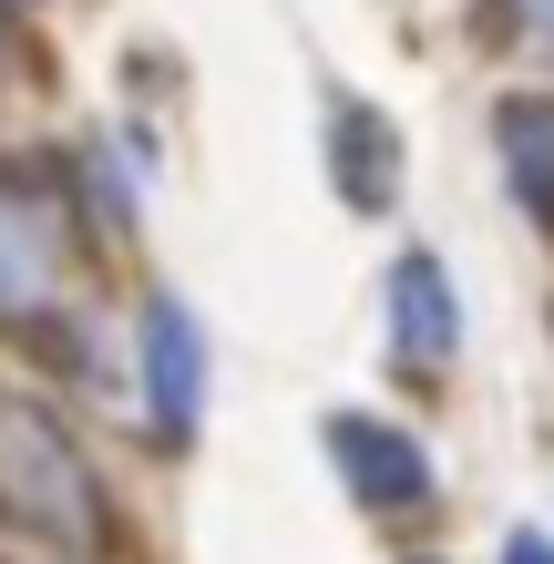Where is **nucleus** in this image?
I'll use <instances>...</instances> for the list:
<instances>
[{
    "label": "nucleus",
    "mask_w": 554,
    "mask_h": 564,
    "mask_svg": "<svg viewBox=\"0 0 554 564\" xmlns=\"http://www.w3.org/2000/svg\"><path fill=\"white\" fill-rule=\"evenodd\" d=\"M0 513L62 554H104V482H93L83 442L62 431L31 390H0Z\"/></svg>",
    "instance_id": "1"
},
{
    "label": "nucleus",
    "mask_w": 554,
    "mask_h": 564,
    "mask_svg": "<svg viewBox=\"0 0 554 564\" xmlns=\"http://www.w3.org/2000/svg\"><path fill=\"white\" fill-rule=\"evenodd\" d=\"M62 268H73V226H62L52 185L11 175L0 185V318H52Z\"/></svg>",
    "instance_id": "2"
},
{
    "label": "nucleus",
    "mask_w": 554,
    "mask_h": 564,
    "mask_svg": "<svg viewBox=\"0 0 554 564\" xmlns=\"http://www.w3.org/2000/svg\"><path fill=\"white\" fill-rule=\"evenodd\" d=\"M329 452H339L349 492H360V503H380V513H401V503H421V492H432L421 442H411V431H390V421H370V411H339V421H329Z\"/></svg>",
    "instance_id": "3"
},
{
    "label": "nucleus",
    "mask_w": 554,
    "mask_h": 564,
    "mask_svg": "<svg viewBox=\"0 0 554 564\" xmlns=\"http://www.w3.org/2000/svg\"><path fill=\"white\" fill-rule=\"evenodd\" d=\"M144 380H154V421L195 431V411H206V339H195V318L175 297L144 308Z\"/></svg>",
    "instance_id": "4"
},
{
    "label": "nucleus",
    "mask_w": 554,
    "mask_h": 564,
    "mask_svg": "<svg viewBox=\"0 0 554 564\" xmlns=\"http://www.w3.org/2000/svg\"><path fill=\"white\" fill-rule=\"evenodd\" d=\"M329 175H339V206L390 216V195H401V144H390V123L370 104H339L329 113Z\"/></svg>",
    "instance_id": "5"
},
{
    "label": "nucleus",
    "mask_w": 554,
    "mask_h": 564,
    "mask_svg": "<svg viewBox=\"0 0 554 564\" xmlns=\"http://www.w3.org/2000/svg\"><path fill=\"white\" fill-rule=\"evenodd\" d=\"M493 144H503V175L524 195V216L554 226V93H503L493 104Z\"/></svg>",
    "instance_id": "6"
},
{
    "label": "nucleus",
    "mask_w": 554,
    "mask_h": 564,
    "mask_svg": "<svg viewBox=\"0 0 554 564\" xmlns=\"http://www.w3.org/2000/svg\"><path fill=\"white\" fill-rule=\"evenodd\" d=\"M390 328H401V359H452L463 349V308H452L442 257H401L390 268Z\"/></svg>",
    "instance_id": "7"
},
{
    "label": "nucleus",
    "mask_w": 554,
    "mask_h": 564,
    "mask_svg": "<svg viewBox=\"0 0 554 564\" xmlns=\"http://www.w3.org/2000/svg\"><path fill=\"white\" fill-rule=\"evenodd\" d=\"M513 31H534V42H554V0H503Z\"/></svg>",
    "instance_id": "8"
},
{
    "label": "nucleus",
    "mask_w": 554,
    "mask_h": 564,
    "mask_svg": "<svg viewBox=\"0 0 554 564\" xmlns=\"http://www.w3.org/2000/svg\"><path fill=\"white\" fill-rule=\"evenodd\" d=\"M503 564H554V544H544V534H513V544H503Z\"/></svg>",
    "instance_id": "9"
}]
</instances>
